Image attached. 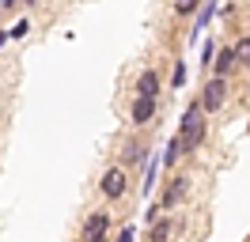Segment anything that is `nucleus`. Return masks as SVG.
<instances>
[{
	"label": "nucleus",
	"mask_w": 250,
	"mask_h": 242,
	"mask_svg": "<svg viewBox=\"0 0 250 242\" xmlns=\"http://www.w3.org/2000/svg\"><path fill=\"white\" fill-rule=\"evenodd\" d=\"M208 114L201 110V102H189L186 114H182V125H178V140H182V151H197L205 144V133H208Z\"/></svg>",
	"instance_id": "nucleus-1"
},
{
	"label": "nucleus",
	"mask_w": 250,
	"mask_h": 242,
	"mask_svg": "<svg viewBox=\"0 0 250 242\" xmlns=\"http://www.w3.org/2000/svg\"><path fill=\"white\" fill-rule=\"evenodd\" d=\"M201 110L212 118V114H220L224 110V102H228V80H220V76H212L208 83H205V91H201Z\"/></svg>",
	"instance_id": "nucleus-2"
},
{
	"label": "nucleus",
	"mask_w": 250,
	"mask_h": 242,
	"mask_svg": "<svg viewBox=\"0 0 250 242\" xmlns=\"http://www.w3.org/2000/svg\"><path fill=\"white\" fill-rule=\"evenodd\" d=\"M186 193H189V178H186V174H174V178L167 182L163 197H159V212H171V208H178V204L186 201Z\"/></svg>",
	"instance_id": "nucleus-3"
},
{
	"label": "nucleus",
	"mask_w": 250,
	"mask_h": 242,
	"mask_svg": "<svg viewBox=\"0 0 250 242\" xmlns=\"http://www.w3.org/2000/svg\"><path fill=\"white\" fill-rule=\"evenodd\" d=\"M125 166H110L106 174H103V182H99V193L106 197V201H122L125 197Z\"/></svg>",
	"instance_id": "nucleus-4"
},
{
	"label": "nucleus",
	"mask_w": 250,
	"mask_h": 242,
	"mask_svg": "<svg viewBox=\"0 0 250 242\" xmlns=\"http://www.w3.org/2000/svg\"><path fill=\"white\" fill-rule=\"evenodd\" d=\"M156 121V99H148V95H133V106H129V125H152Z\"/></svg>",
	"instance_id": "nucleus-5"
},
{
	"label": "nucleus",
	"mask_w": 250,
	"mask_h": 242,
	"mask_svg": "<svg viewBox=\"0 0 250 242\" xmlns=\"http://www.w3.org/2000/svg\"><path fill=\"white\" fill-rule=\"evenodd\" d=\"M110 231V212H91L87 220H83V231H80V242H91L99 235H106Z\"/></svg>",
	"instance_id": "nucleus-6"
},
{
	"label": "nucleus",
	"mask_w": 250,
	"mask_h": 242,
	"mask_svg": "<svg viewBox=\"0 0 250 242\" xmlns=\"http://www.w3.org/2000/svg\"><path fill=\"white\" fill-rule=\"evenodd\" d=\"M133 91H137V95H148V99H156V95H159V72H156V68H144V72L137 76Z\"/></svg>",
	"instance_id": "nucleus-7"
},
{
	"label": "nucleus",
	"mask_w": 250,
	"mask_h": 242,
	"mask_svg": "<svg viewBox=\"0 0 250 242\" xmlns=\"http://www.w3.org/2000/svg\"><path fill=\"white\" fill-rule=\"evenodd\" d=\"M235 64H239V57H235V45H224V49L216 53V76H220V80H228Z\"/></svg>",
	"instance_id": "nucleus-8"
},
{
	"label": "nucleus",
	"mask_w": 250,
	"mask_h": 242,
	"mask_svg": "<svg viewBox=\"0 0 250 242\" xmlns=\"http://www.w3.org/2000/svg\"><path fill=\"white\" fill-rule=\"evenodd\" d=\"M159 166H163V159H159V155H148V163H144V182H141V193L144 197L152 193V182H156Z\"/></svg>",
	"instance_id": "nucleus-9"
},
{
	"label": "nucleus",
	"mask_w": 250,
	"mask_h": 242,
	"mask_svg": "<svg viewBox=\"0 0 250 242\" xmlns=\"http://www.w3.org/2000/svg\"><path fill=\"white\" fill-rule=\"evenodd\" d=\"M167 239H171V216H159V220H152L148 242H167Z\"/></svg>",
	"instance_id": "nucleus-10"
},
{
	"label": "nucleus",
	"mask_w": 250,
	"mask_h": 242,
	"mask_svg": "<svg viewBox=\"0 0 250 242\" xmlns=\"http://www.w3.org/2000/svg\"><path fill=\"white\" fill-rule=\"evenodd\" d=\"M141 163H148V148H144L141 140H133L125 148V166H141Z\"/></svg>",
	"instance_id": "nucleus-11"
},
{
	"label": "nucleus",
	"mask_w": 250,
	"mask_h": 242,
	"mask_svg": "<svg viewBox=\"0 0 250 242\" xmlns=\"http://www.w3.org/2000/svg\"><path fill=\"white\" fill-rule=\"evenodd\" d=\"M182 155H186V151H182V140L174 136L171 144H167V151H163L159 159H163V166H174V163H178V159H182Z\"/></svg>",
	"instance_id": "nucleus-12"
},
{
	"label": "nucleus",
	"mask_w": 250,
	"mask_h": 242,
	"mask_svg": "<svg viewBox=\"0 0 250 242\" xmlns=\"http://www.w3.org/2000/svg\"><path fill=\"white\" fill-rule=\"evenodd\" d=\"M216 15V0H201V12H197V30L208 27V19Z\"/></svg>",
	"instance_id": "nucleus-13"
},
{
	"label": "nucleus",
	"mask_w": 250,
	"mask_h": 242,
	"mask_svg": "<svg viewBox=\"0 0 250 242\" xmlns=\"http://www.w3.org/2000/svg\"><path fill=\"white\" fill-rule=\"evenodd\" d=\"M174 12H178V15H197V12H201V0H178Z\"/></svg>",
	"instance_id": "nucleus-14"
},
{
	"label": "nucleus",
	"mask_w": 250,
	"mask_h": 242,
	"mask_svg": "<svg viewBox=\"0 0 250 242\" xmlns=\"http://www.w3.org/2000/svg\"><path fill=\"white\" fill-rule=\"evenodd\" d=\"M235 57H239V64H250V38H239V42H235Z\"/></svg>",
	"instance_id": "nucleus-15"
},
{
	"label": "nucleus",
	"mask_w": 250,
	"mask_h": 242,
	"mask_svg": "<svg viewBox=\"0 0 250 242\" xmlns=\"http://www.w3.org/2000/svg\"><path fill=\"white\" fill-rule=\"evenodd\" d=\"M182 83H186V60H174V76H171V87L178 91Z\"/></svg>",
	"instance_id": "nucleus-16"
},
{
	"label": "nucleus",
	"mask_w": 250,
	"mask_h": 242,
	"mask_svg": "<svg viewBox=\"0 0 250 242\" xmlns=\"http://www.w3.org/2000/svg\"><path fill=\"white\" fill-rule=\"evenodd\" d=\"M27 30H31V23H27V19H19L16 27L8 30V38H23V34H27Z\"/></svg>",
	"instance_id": "nucleus-17"
},
{
	"label": "nucleus",
	"mask_w": 250,
	"mask_h": 242,
	"mask_svg": "<svg viewBox=\"0 0 250 242\" xmlns=\"http://www.w3.org/2000/svg\"><path fill=\"white\" fill-rule=\"evenodd\" d=\"M114 242H137V231H133V227L125 223L122 231H118V239H114Z\"/></svg>",
	"instance_id": "nucleus-18"
},
{
	"label": "nucleus",
	"mask_w": 250,
	"mask_h": 242,
	"mask_svg": "<svg viewBox=\"0 0 250 242\" xmlns=\"http://www.w3.org/2000/svg\"><path fill=\"white\" fill-rule=\"evenodd\" d=\"M23 0H0V12H12V8H19Z\"/></svg>",
	"instance_id": "nucleus-19"
},
{
	"label": "nucleus",
	"mask_w": 250,
	"mask_h": 242,
	"mask_svg": "<svg viewBox=\"0 0 250 242\" xmlns=\"http://www.w3.org/2000/svg\"><path fill=\"white\" fill-rule=\"evenodd\" d=\"M91 242H110V239H106V235H99V239H91Z\"/></svg>",
	"instance_id": "nucleus-20"
},
{
	"label": "nucleus",
	"mask_w": 250,
	"mask_h": 242,
	"mask_svg": "<svg viewBox=\"0 0 250 242\" xmlns=\"http://www.w3.org/2000/svg\"><path fill=\"white\" fill-rule=\"evenodd\" d=\"M4 42H8V34H4V30H0V45H4Z\"/></svg>",
	"instance_id": "nucleus-21"
},
{
	"label": "nucleus",
	"mask_w": 250,
	"mask_h": 242,
	"mask_svg": "<svg viewBox=\"0 0 250 242\" xmlns=\"http://www.w3.org/2000/svg\"><path fill=\"white\" fill-rule=\"evenodd\" d=\"M23 4H31V8H34V4H38V0H23Z\"/></svg>",
	"instance_id": "nucleus-22"
}]
</instances>
